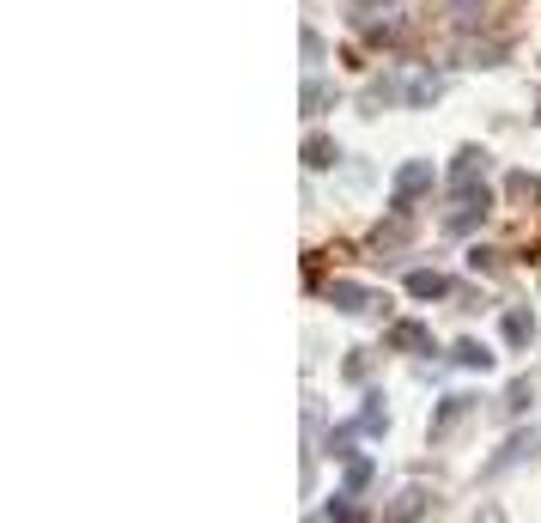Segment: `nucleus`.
I'll list each match as a JSON object with an SVG mask.
<instances>
[{"instance_id": "dca6fc26", "label": "nucleus", "mask_w": 541, "mask_h": 523, "mask_svg": "<svg viewBox=\"0 0 541 523\" xmlns=\"http://www.w3.org/2000/svg\"><path fill=\"white\" fill-rule=\"evenodd\" d=\"M426 98H438V80H414L408 86V104H426Z\"/></svg>"}, {"instance_id": "4468645a", "label": "nucleus", "mask_w": 541, "mask_h": 523, "mask_svg": "<svg viewBox=\"0 0 541 523\" xmlns=\"http://www.w3.org/2000/svg\"><path fill=\"white\" fill-rule=\"evenodd\" d=\"M383 426H390V414H383V408H377V396H371V402H365V414H359V432H383Z\"/></svg>"}, {"instance_id": "9b49d317", "label": "nucleus", "mask_w": 541, "mask_h": 523, "mask_svg": "<svg viewBox=\"0 0 541 523\" xmlns=\"http://www.w3.org/2000/svg\"><path fill=\"white\" fill-rule=\"evenodd\" d=\"M390 341H396V347H432V335H426L420 323H396V329H390Z\"/></svg>"}, {"instance_id": "f3484780", "label": "nucleus", "mask_w": 541, "mask_h": 523, "mask_svg": "<svg viewBox=\"0 0 541 523\" xmlns=\"http://www.w3.org/2000/svg\"><path fill=\"white\" fill-rule=\"evenodd\" d=\"M535 116H541V110H535Z\"/></svg>"}, {"instance_id": "ddd939ff", "label": "nucleus", "mask_w": 541, "mask_h": 523, "mask_svg": "<svg viewBox=\"0 0 541 523\" xmlns=\"http://www.w3.org/2000/svg\"><path fill=\"white\" fill-rule=\"evenodd\" d=\"M511 195H523V201H541V177H529V171H511Z\"/></svg>"}, {"instance_id": "2eb2a0df", "label": "nucleus", "mask_w": 541, "mask_h": 523, "mask_svg": "<svg viewBox=\"0 0 541 523\" xmlns=\"http://www.w3.org/2000/svg\"><path fill=\"white\" fill-rule=\"evenodd\" d=\"M529 402H535V390H529V384H511V396H505V408H511V414H523Z\"/></svg>"}, {"instance_id": "7ed1b4c3", "label": "nucleus", "mask_w": 541, "mask_h": 523, "mask_svg": "<svg viewBox=\"0 0 541 523\" xmlns=\"http://www.w3.org/2000/svg\"><path fill=\"white\" fill-rule=\"evenodd\" d=\"M535 444H541L535 432H517V438L505 444V451H499V457L487 463V475H499V469H511V463H523V457H535Z\"/></svg>"}, {"instance_id": "423d86ee", "label": "nucleus", "mask_w": 541, "mask_h": 523, "mask_svg": "<svg viewBox=\"0 0 541 523\" xmlns=\"http://www.w3.org/2000/svg\"><path fill=\"white\" fill-rule=\"evenodd\" d=\"M341 153H335V140H323V134H311V140H304V165H311V171H329Z\"/></svg>"}, {"instance_id": "f257e3e1", "label": "nucleus", "mask_w": 541, "mask_h": 523, "mask_svg": "<svg viewBox=\"0 0 541 523\" xmlns=\"http://www.w3.org/2000/svg\"><path fill=\"white\" fill-rule=\"evenodd\" d=\"M450 183H456V195H475V189H487V153H456V171H450Z\"/></svg>"}, {"instance_id": "1a4fd4ad", "label": "nucleus", "mask_w": 541, "mask_h": 523, "mask_svg": "<svg viewBox=\"0 0 541 523\" xmlns=\"http://www.w3.org/2000/svg\"><path fill=\"white\" fill-rule=\"evenodd\" d=\"M505 341H511V347H529V341H535V317H529V311H511V317H505Z\"/></svg>"}, {"instance_id": "20e7f679", "label": "nucleus", "mask_w": 541, "mask_h": 523, "mask_svg": "<svg viewBox=\"0 0 541 523\" xmlns=\"http://www.w3.org/2000/svg\"><path fill=\"white\" fill-rule=\"evenodd\" d=\"M329 298H335V305H341L347 317L371 311V292H365V286H353V280H335V286H329Z\"/></svg>"}, {"instance_id": "f03ea898", "label": "nucleus", "mask_w": 541, "mask_h": 523, "mask_svg": "<svg viewBox=\"0 0 541 523\" xmlns=\"http://www.w3.org/2000/svg\"><path fill=\"white\" fill-rule=\"evenodd\" d=\"M420 189H432V159H414V165L396 171V207H408Z\"/></svg>"}, {"instance_id": "f8f14e48", "label": "nucleus", "mask_w": 541, "mask_h": 523, "mask_svg": "<svg viewBox=\"0 0 541 523\" xmlns=\"http://www.w3.org/2000/svg\"><path fill=\"white\" fill-rule=\"evenodd\" d=\"M426 505H432V493H426V487H408V493H402V505H396V517H420Z\"/></svg>"}, {"instance_id": "9d476101", "label": "nucleus", "mask_w": 541, "mask_h": 523, "mask_svg": "<svg viewBox=\"0 0 541 523\" xmlns=\"http://www.w3.org/2000/svg\"><path fill=\"white\" fill-rule=\"evenodd\" d=\"M335 104V86H323V80H311V86H304V116H323Z\"/></svg>"}, {"instance_id": "6e6552de", "label": "nucleus", "mask_w": 541, "mask_h": 523, "mask_svg": "<svg viewBox=\"0 0 541 523\" xmlns=\"http://www.w3.org/2000/svg\"><path fill=\"white\" fill-rule=\"evenodd\" d=\"M450 359H456L462 371H487V365H493V353H487L481 341H456V353H450Z\"/></svg>"}, {"instance_id": "39448f33", "label": "nucleus", "mask_w": 541, "mask_h": 523, "mask_svg": "<svg viewBox=\"0 0 541 523\" xmlns=\"http://www.w3.org/2000/svg\"><path fill=\"white\" fill-rule=\"evenodd\" d=\"M469 408H475V396H444V408H438V420H432V438H444L462 414H469Z\"/></svg>"}, {"instance_id": "0eeeda50", "label": "nucleus", "mask_w": 541, "mask_h": 523, "mask_svg": "<svg viewBox=\"0 0 541 523\" xmlns=\"http://www.w3.org/2000/svg\"><path fill=\"white\" fill-rule=\"evenodd\" d=\"M408 292H414V298H444V292H450V280H444V274H432V268H420V274H408Z\"/></svg>"}]
</instances>
